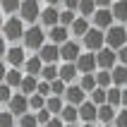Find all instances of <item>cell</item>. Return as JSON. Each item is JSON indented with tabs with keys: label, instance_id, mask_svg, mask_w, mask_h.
<instances>
[{
	"label": "cell",
	"instance_id": "ffe728a7",
	"mask_svg": "<svg viewBox=\"0 0 127 127\" xmlns=\"http://www.w3.org/2000/svg\"><path fill=\"white\" fill-rule=\"evenodd\" d=\"M77 118H79V108L67 106V103H65L63 113H60V120H63L65 125H77Z\"/></svg>",
	"mask_w": 127,
	"mask_h": 127
},
{
	"label": "cell",
	"instance_id": "ee69618b",
	"mask_svg": "<svg viewBox=\"0 0 127 127\" xmlns=\"http://www.w3.org/2000/svg\"><path fill=\"white\" fill-rule=\"evenodd\" d=\"M7 55V46H5V36H0V58Z\"/></svg>",
	"mask_w": 127,
	"mask_h": 127
},
{
	"label": "cell",
	"instance_id": "7c38bea8",
	"mask_svg": "<svg viewBox=\"0 0 127 127\" xmlns=\"http://www.w3.org/2000/svg\"><path fill=\"white\" fill-rule=\"evenodd\" d=\"M36 55L41 58V63H43V65H55V63H58V58H60V48H58V46H53V43H46V46H43V48L38 50Z\"/></svg>",
	"mask_w": 127,
	"mask_h": 127
},
{
	"label": "cell",
	"instance_id": "d4e9b609",
	"mask_svg": "<svg viewBox=\"0 0 127 127\" xmlns=\"http://www.w3.org/2000/svg\"><path fill=\"white\" fill-rule=\"evenodd\" d=\"M106 103H108L110 108L120 106V103H122V89H115V86H110V89H108V94H106Z\"/></svg>",
	"mask_w": 127,
	"mask_h": 127
},
{
	"label": "cell",
	"instance_id": "e575fe53",
	"mask_svg": "<svg viewBox=\"0 0 127 127\" xmlns=\"http://www.w3.org/2000/svg\"><path fill=\"white\" fill-rule=\"evenodd\" d=\"M19 127H38V122H36V113H27L19 118Z\"/></svg>",
	"mask_w": 127,
	"mask_h": 127
},
{
	"label": "cell",
	"instance_id": "d6986e66",
	"mask_svg": "<svg viewBox=\"0 0 127 127\" xmlns=\"http://www.w3.org/2000/svg\"><path fill=\"white\" fill-rule=\"evenodd\" d=\"M36 89H38V79L36 77H29V74H24V79H22V86H19V94L22 96H34Z\"/></svg>",
	"mask_w": 127,
	"mask_h": 127
},
{
	"label": "cell",
	"instance_id": "f907efd6",
	"mask_svg": "<svg viewBox=\"0 0 127 127\" xmlns=\"http://www.w3.org/2000/svg\"><path fill=\"white\" fill-rule=\"evenodd\" d=\"M0 113H2V110H0Z\"/></svg>",
	"mask_w": 127,
	"mask_h": 127
},
{
	"label": "cell",
	"instance_id": "cb8c5ba5",
	"mask_svg": "<svg viewBox=\"0 0 127 127\" xmlns=\"http://www.w3.org/2000/svg\"><path fill=\"white\" fill-rule=\"evenodd\" d=\"M22 79H24V74H22L19 70H7L5 84L10 86V89H19V86H22Z\"/></svg>",
	"mask_w": 127,
	"mask_h": 127
},
{
	"label": "cell",
	"instance_id": "7bdbcfd3",
	"mask_svg": "<svg viewBox=\"0 0 127 127\" xmlns=\"http://www.w3.org/2000/svg\"><path fill=\"white\" fill-rule=\"evenodd\" d=\"M5 77H7V67L0 63V84H5Z\"/></svg>",
	"mask_w": 127,
	"mask_h": 127
},
{
	"label": "cell",
	"instance_id": "f35d334b",
	"mask_svg": "<svg viewBox=\"0 0 127 127\" xmlns=\"http://www.w3.org/2000/svg\"><path fill=\"white\" fill-rule=\"evenodd\" d=\"M50 118H53V115H50L48 110H46V108L36 113V122H38V125H48V122H50Z\"/></svg>",
	"mask_w": 127,
	"mask_h": 127
},
{
	"label": "cell",
	"instance_id": "681fc988",
	"mask_svg": "<svg viewBox=\"0 0 127 127\" xmlns=\"http://www.w3.org/2000/svg\"><path fill=\"white\" fill-rule=\"evenodd\" d=\"M103 127H113V125H103Z\"/></svg>",
	"mask_w": 127,
	"mask_h": 127
},
{
	"label": "cell",
	"instance_id": "836d02e7",
	"mask_svg": "<svg viewBox=\"0 0 127 127\" xmlns=\"http://www.w3.org/2000/svg\"><path fill=\"white\" fill-rule=\"evenodd\" d=\"M19 5H22V2H12V0L0 2V12H2V14H14V12H19Z\"/></svg>",
	"mask_w": 127,
	"mask_h": 127
},
{
	"label": "cell",
	"instance_id": "44dd1931",
	"mask_svg": "<svg viewBox=\"0 0 127 127\" xmlns=\"http://www.w3.org/2000/svg\"><path fill=\"white\" fill-rule=\"evenodd\" d=\"M24 70H27V74H29V77H36V74H41V70H43L41 58H38V55L29 58L27 63H24Z\"/></svg>",
	"mask_w": 127,
	"mask_h": 127
},
{
	"label": "cell",
	"instance_id": "4fadbf2b",
	"mask_svg": "<svg viewBox=\"0 0 127 127\" xmlns=\"http://www.w3.org/2000/svg\"><path fill=\"white\" fill-rule=\"evenodd\" d=\"M48 38H50V43H53V46H58V48H60V46H65V43L70 41V29H65V27H60V24H58V27L48 29Z\"/></svg>",
	"mask_w": 127,
	"mask_h": 127
},
{
	"label": "cell",
	"instance_id": "7a4b0ae2",
	"mask_svg": "<svg viewBox=\"0 0 127 127\" xmlns=\"http://www.w3.org/2000/svg\"><path fill=\"white\" fill-rule=\"evenodd\" d=\"M22 41H24V46H27L29 50H36V53H38V50L46 46V31L34 24V27H29L27 31H24V38H22Z\"/></svg>",
	"mask_w": 127,
	"mask_h": 127
},
{
	"label": "cell",
	"instance_id": "8fae6325",
	"mask_svg": "<svg viewBox=\"0 0 127 127\" xmlns=\"http://www.w3.org/2000/svg\"><path fill=\"white\" fill-rule=\"evenodd\" d=\"M79 55H82V53H79V43L77 41H67L65 46H60V58H63L65 63L74 65L79 60Z\"/></svg>",
	"mask_w": 127,
	"mask_h": 127
},
{
	"label": "cell",
	"instance_id": "8d00e7d4",
	"mask_svg": "<svg viewBox=\"0 0 127 127\" xmlns=\"http://www.w3.org/2000/svg\"><path fill=\"white\" fill-rule=\"evenodd\" d=\"M12 89H10V86L7 84H0V103H10V101H12Z\"/></svg>",
	"mask_w": 127,
	"mask_h": 127
},
{
	"label": "cell",
	"instance_id": "52a82bcc",
	"mask_svg": "<svg viewBox=\"0 0 127 127\" xmlns=\"http://www.w3.org/2000/svg\"><path fill=\"white\" fill-rule=\"evenodd\" d=\"M115 50H110V48H103V50H98L96 53V67L98 70H103V72H110L115 67Z\"/></svg>",
	"mask_w": 127,
	"mask_h": 127
},
{
	"label": "cell",
	"instance_id": "b9f144b4",
	"mask_svg": "<svg viewBox=\"0 0 127 127\" xmlns=\"http://www.w3.org/2000/svg\"><path fill=\"white\" fill-rule=\"evenodd\" d=\"M46 127H65V122L60 120V118H50V122H48Z\"/></svg>",
	"mask_w": 127,
	"mask_h": 127
},
{
	"label": "cell",
	"instance_id": "f546056e",
	"mask_svg": "<svg viewBox=\"0 0 127 127\" xmlns=\"http://www.w3.org/2000/svg\"><path fill=\"white\" fill-rule=\"evenodd\" d=\"M65 91H67V84H65L63 79H55V82H50V96H65Z\"/></svg>",
	"mask_w": 127,
	"mask_h": 127
},
{
	"label": "cell",
	"instance_id": "5bb4252c",
	"mask_svg": "<svg viewBox=\"0 0 127 127\" xmlns=\"http://www.w3.org/2000/svg\"><path fill=\"white\" fill-rule=\"evenodd\" d=\"M84 96H86V94L79 89V84H70V86H67V91H65L67 106H74V108H79L82 103H84Z\"/></svg>",
	"mask_w": 127,
	"mask_h": 127
},
{
	"label": "cell",
	"instance_id": "bcb514c9",
	"mask_svg": "<svg viewBox=\"0 0 127 127\" xmlns=\"http://www.w3.org/2000/svg\"><path fill=\"white\" fill-rule=\"evenodd\" d=\"M2 24H5V17H2V12H0V29H2Z\"/></svg>",
	"mask_w": 127,
	"mask_h": 127
},
{
	"label": "cell",
	"instance_id": "9a60e30c",
	"mask_svg": "<svg viewBox=\"0 0 127 127\" xmlns=\"http://www.w3.org/2000/svg\"><path fill=\"white\" fill-rule=\"evenodd\" d=\"M79 118L84 120V125H94V120L98 118V108L94 106L91 101H84V103L79 106Z\"/></svg>",
	"mask_w": 127,
	"mask_h": 127
},
{
	"label": "cell",
	"instance_id": "4316f807",
	"mask_svg": "<svg viewBox=\"0 0 127 127\" xmlns=\"http://www.w3.org/2000/svg\"><path fill=\"white\" fill-rule=\"evenodd\" d=\"M79 89H82L84 94L98 89V86H96V74H82V79H79Z\"/></svg>",
	"mask_w": 127,
	"mask_h": 127
},
{
	"label": "cell",
	"instance_id": "5b68a950",
	"mask_svg": "<svg viewBox=\"0 0 127 127\" xmlns=\"http://www.w3.org/2000/svg\"><path fill=\"white\" fill-rule=\"evenodd\" d=\"M84 48L89 53H98V50L106 48V31H98V29H89V34L84 36Z\"/></svg>",
	"mask_w": 127,
	"mask_h": 127
},
{
	"label": "cell",
	"instance_id": "ab89813d",
	"mask_svg": "<svg viewBox=\"0 0 127 127\" xmlns=\"http://www.w3.org/2000/svg\"><path fill=\"white\" fill-rule=\"evenodd\" d=\"M36 94H38V96H43V98H50V84H48V82H38Z\"/></svg>",
	"mask_w": 127,
	"mask_h": 127
},
{
	"label": "cell",
	"instance_id": "c3c4849f",
	"mask_svg": "<svg viewBox=\"0 0 127 127\" xmlns=\"http://www.w3.org/2000/svg\"><path fill=\"white\" fill-rule=\"evenodd\" d=\"M82 127H94V125H82Z\"/></svg>",
	"mask_w": 127,
	"mask_h": 127
},
{
	"label": "cell",
	"instance_id": "6da1fadb",
	"mask_svg": "<svg viewBox=\"0 0 127 127\" xmlns=\"http://www.w3.org/2000/svg\"><path fill=\"white\" fill-rule=\"evenodd\" d=\"M127 46V27H110L106 31V48H110V50H118L120 48H125Z\"/></svg>",
	"mask_w": 127,
	"mask_h": 127
},
{
	"label": "cell",
	"instance_id": "60d3db41",
	"mask_svg": "<svg viewBox=\"0 0 127 127\" xmlns=\"http://www.w3.org/2000/svg\"><path fill=\"white\" fill-rule=\"evenodd\" d=\"M118 60H120V65H122V67H127V46L118 50Z\"/></svg>",
	"mask_w": 127,
	"mask_h": 127
},
{
	"label": "cell",
	"instance_id": "7dc6e473",
	"mask_svg": "<svg viewBox=\"0 0 127 127\" xmlns=\"http://www.w3.org/2000/svg\"><path fill=\"white\" fill-rule=\"evenodd\" d=\"M65 127H77V125H65Z\"/></svg>",
	"mask_w": 127,
	"mask_h": 127
},
{
	"label": "cell",
	"instance_id": "d6a6232c",
	"mask_svg": "<svg viewBox=\"0 0 127 127\" xmlns=\"http://www.w3.org/2000/svg\"><path fill=\"white\" fill-rule=\"evenodd\" d=\"M106 89H94V91H91V103H94V106H96V108H101V106H106Z\"/></svg>",
	"mask_w": 127,
	"mask_h": 127
},
{
	"label": "cell",
	"instance_id": "74e56055",
	"mask_svg": "<svg viewBox=\"0 0 127 127\" xmlns=\"http://www.w3.org/2000/svg\"><path fill=\"white\" fill-rule=\"evenodd\" d=\"M113 127H127V110L122 108L120 113L115 115V122H113Z\"/></svg>",
	"mask_w": 127,
	"mask_h": 127
},
{
	"label": "cell",
	"instance_id": "1f68e13d",
	"mask_svg": "<svg viewBox=\"0 0 127 127\" xmlns=\"http://www.w3.org/2000/svg\"><path fill=\"white\" fill-rule=\"evenodd\" d=\"M46 101H48V98H43V96L34 94V96H29V108L38 113V110H43V108H46Z\"/></svg>",
	"mask_w": 127,
	"mask_h": 127
},
{
	"label": "cell",
	"instance_id": "d590c367",
	"mask_svg": "<svg viewBox=\"0 0 127 127\" xmlns=\"http://www.w3.org/2000/svg\"><path fill=\"white\" fill-rule=\"evenodd\" d=\"M0 127H14V115L10 110H2L0 113Z\"/></svg>",
	"mask_w": 127,
	"mask_h": 127
},
{
	"label": "cell",
	"instance_id": "83f0119b",
	"mask_svg": "<svg viewBox=\"0 0 127 127\" xmlns=\"http://www.w3.org/2000/svg\"><path fill=\"white\" fill-rule=\"evenodd\" d=\"M96 86H98V89H110V86H113V79H110V72H96Z\"/></svg>",
	"mask_w": 127,
	"mask_h": 127
},
{
	"label": "cell",
	"instance_id": "ac0fdd59",
	"mask_svg": "<svg viewBox=\"0 0 127 127\" xmlns=\"http://www.w3.org/2000/svg\"><path fill=\"white\" fill-rule=\"evenodd\" d=\"M89 29H91L89 19H84V17H77V19H74V24L70 27V34H74L77 38H84V36L89 34Z\"/></svg>",
	"mask_w": 127,
	"mask_h": 127
},
{
	"label": "cell",
	"instance_id": "4dcf8cb0",
	"mask_svg": "<svg viewBox=\"0 0 127 127\" xmlns=\"http://www.w3.org/2000/svg\"><path fill=\"white\" fill-rule=\"evenodd\" d=\"M94 14H96V2H79V17L89 19Z\"/></svg>",
	"mask_w": 127,
	"mask_h": 127
},
{
	"label": "cell",
	"instance_id": "f1b7e54d",
	"mask_svg": "<svg viewBox=\"0 0 127 127\" xmlns=\"http://www.w3.org/2000/svg\"><path fill=\"white\" fill-rule=\"evenodd\" d=\"M41 77H43V82H55L58 79V67L55 65H43V70H41Z\"/></svg>",
	"mask_w": 127,
	"mask_h": 127
},
{
	"label": "cell",
	"instance_id": "8992f818",
	"mask_svg": "<svg viewBox=\"0 0 127 127\" xmlns=\"http://www.w3.org/2000/svg\"><path fill=\"white\" fill-rule=\"evenodd\" d=\"M60 12H63V7L60 5H48V7H43V12H41V24L43 27H58L60 24Z\"/></svg>",
	"mask_w": 127,
	"mask_h": 127
},
{
	"label": "cell",
	"instance_id": "3957f363",
	"mask_svg": "<svg viewBox=\"0 0 127 127\" xmlns=\"http://www.w3.org/2000/svg\"><path fill=\"white\" fill-rule=\"evenodd\" d=\"M24 22L19 19V17H10V19H5V24H2V34H5L7 41H19V38H24Z\"/></svg>",
	"mask_w": 127,
	"mask_h": 127
},
{
	"label": "cell",
	"instance_id": "7402d4cb",
	"mask_svg": "<svg viewBox=\"0 0 127 127\" xmlns=\"http://www.w3.org/2000/svg\"><path fill=\"white\" fill-rule=\"evenodd\" d=\"M63 108H65V103H63V98H58V96H50V98L46 101V110H48L53 118H60Z\"/></svg>",
	"mask_w": 127,
	"mask_h": 127
},
{
	"label": "cell",
	"instance_id": "ba28073f",
	"mask_svg": "<svg viewBox=\"0 0 127 127\" xmlns=\"http://www.w3.org/2000/svg\"><path fill=\"white\" fill-rule=\"evenodd\" d=\"M7 65H10V70H19V67H24V63H27V55H24V50L19 48V46H12V48H7Z\"/></svg>",
	"mask_w": 127,
	"mask_h": 127
},
{
	"label": "cell",
	"instance_id": "484cf974",
	"mask_svg": "<svg viewBox=\"0 0 127 127\" xmlns=\"http://www.w3.org/2000/svg\"><path fill=\"white\" fill-rule=\"evenodd\" d=\"M110 12H113V17H115V19L127 22V2H125V0H120V2H113Z\"/></svg>",
	"mask_w": 127,
	"mask_h": 127
},
{
	"label": "cell",
	"instance_id": "2e32d148",
	"mask_svg": "<svg viewBox=\"0 0 127 127\" xmlns=\"http://www.w3.org/2000/svg\"><path fill=\"white\" fill-rule=\"evenodd\" d=\"M58 79H63L67 86H70L72 82H77V65H72V63L60 65V67H58Z\"/></svg>",
	"mask_w": 127,
	"mask_h": 127
},
{
	"label": "cell",
	"instance_id": "277c9868",
	"mask_svg": "<svg viewBox=\"0 0 127 127\" xmlns=\"http://www.w3.org/2000/svg\"><path fill=\"white\" fill-rule=\"evenodd\" d=\"M41 12H43V7L38 5V2H34V0H24V2L19 5V19L29 22L31 27H34L36 19H41Z\"/></svg>",
	"mask_w": 127,
	"mask_h": 127
},
{
	"label": "cell",
	"instance_id": "30bf717a",
	"mask_svg": "<svg viewBox=\"0 0 127 127\" xmlns=\"http://www.w3.org/2000/svg\"><path fill=\"white\" fill-rule=\"evenodd\" d=\"M74 65H77V72H82V74H94V70H96V53H82Z\"/></svg>",
	"mask_w": 127,
	"mask_h": 127
},
{
	"label": "cell",
	"instance_id": "e0dca14e",
	"mask_svg": "<svg viewBox=\"0 0 127 127\" xmlns=\"http://www.w3.org/2000/svg\"><path fill=\"white\" fill-rule=\"evenodd\" d=\"M110 79H113V86H115V89L127 86V67H122V65H115L113 70H110Z\"/></svg>",
	"mask_w": 127,
	"mask_h": 127
},
{
	"label": "cell",
	"instance_id": "603a6c76",
	"mask_svg": "<svg viewBox=\"0 0 127 127\" xmlns=\"http://www.w3.org/2000/svg\"><path fill=\"white\" fill-rule=\"evenodd\" d=\"M96 120H101L103 125H113V122H115V108H110L108 103H106V106H101L98 108V118H96Z\"/></svg>",
	"mask_w": 127,
	"mask_h": 127
},
{
	"label": "cell",
	"instance_id": "f6af8a7d",
	"mask_svg": "<svg viewBox=\"0 0 127 127\" xmlns=\"http://www.w3.org/2000/svg\"><path fill=\"white\" fill-rule=\"evenodd\" d=\"M122 106H125V110H127V89H122Z\"/></svg>",
	"mask_w": 127,
	"mask_h": 127
},
{
	"label": "cell",
	"instance_id": "9c48e42d",
	"mask_svg": "<svg viewBox=\"0 0 127 127\" xmlns=\"http://www.w3.org/2000/svg\"><path fill=\"white\" fill-rule=\"evenodd\" d=\"M7 106H10V113H12L14 118H17V115L22 118V115L29 113V98H27V96H22V94H14L12 101H10Z\"/></svg>",
	"mask_w": 127,
	"mask_h": 127
}]
</instances>
